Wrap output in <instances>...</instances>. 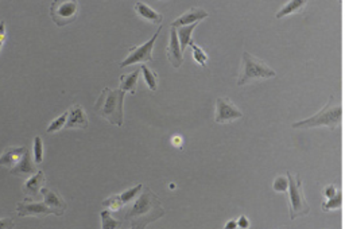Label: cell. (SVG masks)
I'll list each match as a JSON object with an SVG mask.
<instances>
[{"instance_id":"1","label":"cell","mask_w":345,"mask_h":229,"mask_svg":"<svg viewBox=\"0 0 345 229\" xmlns=\"http://www.w3.org/2000/svg\"><path fill=\"white\" fill-rule=\"evenodd\" d=\"M165 215V209L158 197L150 190L146 189L142 196L137 197L135 203L127 212L124 218L131 221L132 226L137 229H145L150 222L155 221Z\"/></svg>"},{"instance_id":"2","label":"cell","mask_w":345,"mask_h":229,"mask_svg":"<svg viewBox=\"0 0 345 229\" xmlns=\"http://www.w3.org/2000/svg\"><path fill=\"white\" fill-rule=\"evenodd\" d=\"M124 95L122 89L105 88L95 104V111L101 118L107 119L108 122L115 126H123V103Z\"/></svg>"},{"instance_id":"3","label":"cell","mask_w":345,"mask_h":229,"mask_svg":"<svg viewBox=\"0 0 345 229\" xmlns=\"http://www.w3.org/2000/svg\"><path fill=\"white\" fill-rule=\"evenodd\" d=\"M342 116V107L341 103L337 101L333 96H330L329 101L325 107L318 111L312 118L305 119L301 122L294 123L293 128H313V127H321L325 126L333 131L337 128V126L341 122Z\"/></svg>"},{"instance_id":"4","label":"cell","mask_w":345,"mask_h":229,"mask_svg":"<svg viewBox=\"0 0 345 229\" xmlns=\"http://www.w3.org/2000/svg\"><path fill=\"white\" fill-rule=\"evenodd\" d=\"M277 73L272 67H270L267 63L262 59L256 58L248 52L243 53V66H241L240 76H239L238 85H245L252 80L258 78H271L275 77Z\"/></svg>"},{"instance_id":"5","label":"cell","mask_w":345,"mask_h":229,"mask_svg":"<svg viewBox=\"0 0 345 229\" xmlns=\"http://www.w3.org/2000/svg\"><path fill=\"white\" fill-rule=\"evenodd\" d=\"M289 200H290V217L291 220L298 216H306L310 212L309 203L305 198L302 190V181L297 174H291L289 171Z\"/></svg>"},{"instance_id":"6","label":"cell","mask_w":345,"mask_h":229,"mask_svg":"<svg viewBox=\"0 0 345 229\" xmlns=\"http://www.w3.org/2000/svg\"><path fill=\"white\" fill-rule=\"evenodd\" d=\"M78 2L76 0H54L50 8V16L58 27L75 22L77 18Z\"/></svg>"},{"instance_id":"7","label":"cell","mask_w":345,"mask_h":229,"mask_svg":"<svg viewBox=\"0 0 345 229\" xmlns=\"http://www.w3.org/2000/svg\"><path fill=\"white\" fill-rule=\"evenodd\" d=\"M160 31H162V26H160L159 29H158V31L152 35L151 39H149L147 42L141 44V46L131 48L130 53H128V57L120 63V67H127L130 66V65H134V63L136 62H150V61H152V48H154L156 38H158Z\"/></svg>"},{"instance_id":"8","label":"cell","mask_w":345,"mask_h":229,"mask_svg":"<svg viewBox=\"0 0 345 229\" xmlns=\"http://www.w3.org/2000/svg\"><path fill=\"white\" fill-rule=\"evenodd\" d=\"M241 116H243V113H241L240 109L228 97H219L216 100V123H219V124L229 123L232 120L240 119Z\"/></svg>"},{"instance_id":"9","label":"cell","mask_w":345,"mask_h":229,"mask_svg":"<svg viewBox=\"0 0 345 229\" xmlns=\"http://www.w3.org/2000/svg\"><path fill=\"white\" fill-rule=\"evenodd\" d=\"M167 58L170 61V63L174 67H179L183 62V57H182L181 44H179L178 34H177V29L171 27L170 31V42L167 46Z\"/></svg>"},{"instance_id":"10","label":"cell","mask_w":345,"mask_h":229,"mask_svg":"<svg viewBox=\"0 0 345 229\" xmlns=\"http://www.w3.org/2000/svg\"><path fill=\"white\" fill-rule=\"evenodd\" d=\"M209 14L202 8L193 7L190 8L189 11H186L185 14H182L179 18H177L174 22H171V27H183V26H190V25H194V23H198L202 19L208 18Z\"/></svg>"},{"instance_id":"11","label":"cell","mask_w":345,"mask_h":229,"mask_svg":"<svg viewBox=\"0 0 345 229\" xmlns=\"http://www.w3.org/2000/svg\"><path fill=\"white\" fill-rule=\"evenodd\" d=\"M88 127V116L84 108L80 104H76L69 109V116L65 128H86Z\"/></svg>"},{"instance_id":"12","label":"cell","mask_w":345,"mask_h":229,"mask_svg":"<svg viewBox=\"0 0 345 229\" xmlns=\"http://www.w3.org/2000/svg\"><path fill=\"white\" fill-rule=\"evenodd\" d=\"M41 193L42 196H43V198H45V203L52 209L53 215L62 216L63 212L66 211L67 205L66 202L61 198V196L56 194L53 190H50V189L48 188H42Z\"/></svg>"},{"instance_id":"13","label":"cell","mask_w":345,"mask_h":229,"mask_svg":"<svg viewBox=\"0 0 345 229\" xmlns=\"http://www.w3.org/2000/svg\"><path fill=\"white\" fill-rule=\"evenodd\" d=\"M16 211H18L19 217H25V216H46L53 213L52 209L46 205V203H27L19 202L16 205Z\"/></svg>"},{"instance_id":"14","label":"cell","mask_w":345,"mask_h":229,"mask_svg":"<svg viewBox=\"0 0 345 229\" xmlns=\"http://www.w3.org/2000/svg\"><path fill=\"white\" fill-rule=\"evenodd\" d=\"M11 174L14 175H18V177H27L31 178L33 175L38 173L37 166L34 165L33 159H31V154L29 152V148H27V151L25 152V155H23L22 161L16 165L14 169H11Z\"/></svg>"},{"instance_id":"15","label":"cell","mask_w":345,"mask_h":229,"mask_svg":"<svg viewBox=\"0 0 345 229\" xmlns=\"http://www.w3.org/2000/svg\"><path fill=\"white\" fill-rule=\"evenodd\" d=\"M27 151L26 147H8L0 156V166L10 167V170L22 161L25 152Z\"/></svg>"},{"instance_id":"16","label":"cell","mask_w":345,"mask_h":229,"mask_svg":"<svg viewBox=\"0 0 345 229\" xmlns=\"http://www.w3.org/2000/svg\"><path fill=\"white\" fill-rule=\"evenodd\" d=\"M45 181V174H43V171L39 170L35 175L27 179L25 186H23V193L26 196H30L31 198H35V197H38V193L42 190V186H43Z\"/></svg>"},{"instance_id":"17","label":"cell","mask_w":345,"mask_h":229,"mask_svg":"<svg viewBox=\"0 0 345 229\" xmlns=\"http://www.w3.org/2000/svg\"><path fill=\"white\" fill-rule=\"evenodd\" d=\"M135 11L137 12L139 16H142L146 20H149V22L154 23V25H160L162 20H164V16L159 12H156L150 6L142 3V2H136V4H135Z\"/></svg>"},{"instance_id":"18","label":"cell","mask_w":345,"mask_h":229,"mask_svg":"<svg viewBox=\"0 0 345 229\" xmlns=\"http://www.w3.org/2000/svg\"><path fill=\"white\" fill-rule=\"evenodd\" d=\"M139 74H141V67H137L130 74H123L120 76V88L123 92H130L131 95L136 93L137 88V80H139Z\"/></svg>"},{"instance_id":"19","label":"cell","mask_w":345,"mask_h":229,"mask_svg":"<svg viewBox=\"0 0 345 229\" xmlns=\"http://www.w3.org/2000/svg\"><path fill=\"white\" fill-rule=\"evenodd\" d=\"M306 0H291V2H289V3H286L285 6H283V8H281L278 12H277V18L281 19L283 18V16H286V15H290V14H295V12H300L302 8L306 6Z\"/></svg>"},{"instance_id":"20","label":"cell","mask_w":345,"mask_h":229,"mask_svg":"<svg viewBox=\"0 0 345 229\" xmlns=\"http://www.w3.org/2000/svg\"><path fill=\"white\" fill-rule=\"evenodd\" d=\"M196 27H197V23H194V25H190V26L179 27V29L177 30V34H178V39H179V44H181L182 52L185 50L188 44H190V42L193 41V39H192V33H193Z\"/></svg>"},{"instance_id":"21","label":"cell","mask_w":345,"mask_h":229,"mask_svg":"<svg viewBox=\"0 0 345 229\" xmlns=\"http://www.w3.org/2000/svg\"><path fill=\"white\" fill-rule=\"evenodd\" d=\"M100 217L103 229H119L123 224V221H119V220H116V218L112 217L111 212L108 211V209L101 212Z\"/></svg>"},{"instance_id":"22","label":"cell","mask_w":345,"mask_h":229,"mask_svg":"<svg viewBox=\"0 0 345 229\" xmlns=\"http://www.w3.org/2000/svg\"><path fill=\"white\" fill-rule=\"evenodd\" d=\"M141 72L143 73L145 82L147 84V86H149L151 90H156V88H158V76H156L154 72L150 71L149 67L146 66V65H142Z\"/></svg>"},{"instance_id":"23","label":"cell","mask_w":345,"mask_h":229,"mask_svg":"<svg viewBox=\"0 0 345 229\" xmlns=\"http://www.w3.org/2000/svg\"><path fill=\"white\" fill-rule=\"evenodd\" d=\"M189 46H192L193 49V58L197 63H200L201 66H206V61H208V54L202 50V49L198 46V44L194 43V41L190 42Z\"/></svg>"},{"instance_id":"24","label":"cell","mask_w":345,"mask_h":229,"mask_svg":"<svg viewBox=\"0 0 345 229\" xmlns=\"http://www.w3.org/2000/svg\"><path fill=\"white\" fill-rule=\"evenodd\" d=\"M67 116H69V111L63 112L61 116H58L57 119H54L52 122V124L48 127V132L50 133H54L57 132V131H60L62 127L66 126V122H67Z\"/></svg>"},{"instance_id":"25","label":"cell","mask_w":345,"mask_h":229,"mask_svg":"<svg viewBox=\"0 0 345 229\" xmlns=\"http://www.w3.org/2000/svg\"><path fill=\"white\" fill-rule=\"evenodd\" d=\"M34 161L37 165L42 163L43 161V143L41 136H35L34 139Z\"/></svg>"},{"instance_id":"26","label":"cell","mask_w":345,"mask_h":229,"mask_svg":"<svg viewBox=\"0 0 345 229\" xmlns=\"http://www.w3.org/2000/svg\"><path fill=\"white\" fill-rule=\"evenodd\" d=\"M124 203H123L122 198H120V194L118 196H111L108 200H105L104 202H103V207L104 208H108V211H119L120 208L123 207Z\"/></svg>"},{"instance_id":"27","label":"cell","mask_w":345,"mask_h":229,"mask_svg":"<svg viewBox=\"0 0 345 229\" xmlns=\"http://www.w3.org/2000/svg\"><path fill=\"white\" fill-rule=\"evenodd\" d=\"M141 190H143V185H136L135 188L130 189V190H127V192H123L122 194H120V198H122L123 203H128L130 201H132L135 198V197L137 196V193L141 192Z\"/></svg>"},{"instance_id":"28","label":"cell","mask_w":345,"mask_h":229,"mask_svg":"<svg viewBox=\"0 0 345 229\" xmlns=\"http://www.w3.org/2000/svg\"><path fill=\"white\" fill-rule=\"evenodd\" d=\"M272 186H274L275 192H279V193L286 192V190H289V178L283 177V175H281V177H277L274 179V184H272Z\"/></svg>"},{"instance_id":"29","label":"cell","mask_w":345,"mask_h":229,"mask_svg":"<svg viewBox=\"0 0 345 229\" xmlns=\"http://www.w3.org/2000/svg\"><path fill=\"white\" fill-rule=\"evenodd\" d=\"M341 202H342L341 194H337L334 198H330V200H328L327 202L323 203V211L328 212V211H332V209H338V208L341 207Z\"/></svg>"},{"instance_id":"30","label":"cell","mask_w":345,"mask_h":229,"mask_svg":"<svg viewBox=\"0 0 345 229\" xmlns=\"http://www.w3.org/2000/svg\"><path fill=\"white\" fill-rule=\"evenodd\" d=\"M15 226V222L11 218H0V229H12Z\"/></svg>"},{"instance_id":"31","label":"cell","mask_w":345,"mask_h":229,"mask_svg":"<svg viewBox=\"0 0 345 229\" xmlns=\"http://www.w3.org/2000/svg\"><path fill=\"white\" fill-rule=\"evenodd\" d=\"M324 196L327 197L328 200H330V198H334V197L337 196V190H336L334 185L328 186V188L324 190Z\"/></svg>"},{"instance_id":"32","label":"cell","mask_w":345,"mask_h":229,"mask_svg":"<svg viewBox=\"0 0 345 229\" xmlns=\"http://www.w3.org/2000/svg\"><path fill=\"white\" fill-rule=\"evenodd\" d=\"M238 226H239V229H248L249 228L248 218L245 217V216H241V217H239Z\"/></svg>"},{"instance_id":"33","label":"cell","mask_w":345,"mask_h":229,"mask_svg":"<svg viewBox=\"0 0 345 229\" xmlns=\"http://www.w3.org/2000/svg\"><path fill=\"white\" fill-rule=\"evenodd\" d=\"M238 221L236 220H231V221H228L225 224V226H224V229H238Z\"/></svg>"},{"instance_id":"34","label":"cell","mask_w":345,"mask_h":229,"mask_svg":"<svg viewBox=\"0 0 345 229\" xmlns=\"http://www.w3.org/2000/svg\"><path fill=\"white\" fill-rule=\"evenodd\" d=\"M173 144H174L175 147H181V146H182V138L181 136L173 138Z\"/></svg>"},{"instance_id":"35","label":"cell","mask_w":345,"mask_h":229,"mask_svg":"<svg viewBox=\"0 0 345 229\" xmlns=\"http://www.w3.org/2000/svg\"><path fill=\"white\" fill-rule=\"evenodd\" d=\"M3 43H4V41H2V39H0V50H2V46H3Z\"/></svg>"},{"instance_id":"36","label":"cell","mask_w":345,"mask_h":229,"mask_svg":"<svg viewBox=\"0 0 345 229\" xmlns=\"http://www.w3.org/2000/svg\"><path fill=\"white\" fill-rule=\"evenodd\" d=\"M131 229H137V228H135V226H132V228H131Z\"/></svg>"}]
</instances>
